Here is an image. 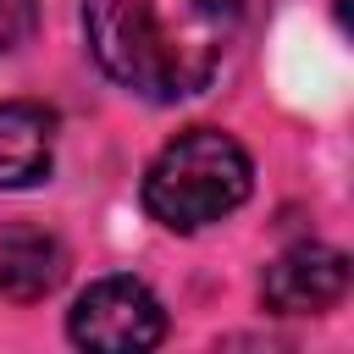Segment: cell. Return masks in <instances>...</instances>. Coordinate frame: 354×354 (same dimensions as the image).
<instances>
[{"label":"cell","instance_id":"4","mask_svg":"<svg viewBox=\"0 0 354 354\" xmlns=\"http://www.w3.org/2000/svg\"><path fill=\"white\" fill-rule=\"evenodd\" d=\"M260 293L277 315H321L348 293V254L326 243H299L266 266Z\"/></svg>","mask_w":354,"mask_h":354},{"label":"cell","instance_id":"7","mask_svg":"<svg viewBox=\"0 0 354 354\" xmlns=\"http://www.w3.org/2000/svg\"><path fill=\"white\" fill-rule=\"evenodd\" d=\"M39 28V0H0V55L22 50Z\"/></svg>","mask_w":354,"mask_h":354},{"label":"cell","instance_id":"3","mask_svg":"<svg viewBox=\"0 0 354 354\" xmlns=\"http://www.w3.org/2000/svg\"><path fill=\"white\" fill-rule=\"evenodd\" d=\"M66 332L77 348H100V354H138V348H155L166 337V310L160 299L133 282V277H100L94 288L77 293L72 315H66Z\"/></svg>","mask_w":354,"mask_h":354},{"label":"cell","instance_id":"2","mask_svg":"<svg viewBox=\"0 0 354 354\" xmlns=\"http://www.w3.org/2000/svg\"><path fill=\"white\" fill-rule=\"evenodd\" d=\"M249 183H254V166H249V155L232 133L188 127L149 160L144 210L171 232H194V227L232 216L249 199Z\"/></svg>","mask_w":354,"mask_h":354},{"label":"cell","instance_id":"1","mask_svg":"<svg viewBox=\"0 0 354 354\" xmlns=\"http://www.w3.org/2000/svg\"><path fill=\"white\" fill-rule=\"evenodd\" d=\"M243 22V0H83L88 55L138 100L199 94Z\"/></svg>","mask_w":354,"mask_h":354},{"label":"cell","instance_id":"5","mask_svg":"<svg viewBox=\"0 0 354 354\" xmlns=\"http://www.w3.org/2000/svg\"><path fill=\"white\" fill-rule=\"evenodd\" d=\"M55 160V116L33 100H0V188H33Z\"/></svg>","mask_w":354,"mask_h":354},{"label":"cell","instance_id":"6","mask_svg":"<svg viewBox=\"0 0 354 354\" xmlns=\"http://www.w3.org/2000/svg\"><path fill=\"white\" fill-rule=\"evenodd\" d=\"M66 277V254L44 232H17L0 243V293L11 299H44Z\"/></svg>","mask_w":354,"mask_h":354}]
</instances>
